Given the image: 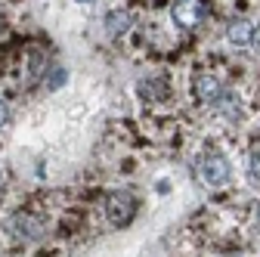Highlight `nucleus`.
I'll return each mask as SVG.
<instances>
[{"label": "nucleus", "instance_id": "10", "mask_svg": "<svg viewBox=\"0 0 260 257\" xmlns=\"http://www.w3.org/2000/svg\"><path fill=\"white\" fill-rule=\"evenodd\" d=\"M7 121H10V109H7L4 100H0V127H7Z\"/></svg>", "mask_w": 260, "mask_h": 257}, {"label": "nucleus", "instance_id": "9", "mask_svg": "<svg viewBox=\"0 0 260 257\" xmlns=\"http://www.w3.org/2000/svg\"><path fill=\"white\" fill-rule=\"evenodd\" d=\"M248 168H251V177H254V183L260 186V146L251 152V162H248Z\"/></svg>", "mask_w": 260, "mask_h": 257}, {"label": "nucleus", "instance_id": "8", "mask_svg": "<svg viewBox=\"0 0 260 257\" xmlns=\"http://www.w3.org/2000/svg\"><path fill=\"white\" fill-rule=\"evenodd\" d=\"M214 106H217V109H220V115H226V118H239V112H242L239 96H236V93H230V90H223V93H220V100H217Z\"/></svg>", "mask_w": 260, "mask_h": 257}, {"label": "nucleus", "instance_id": "2", "mask_svg": "<svg viewBox=\"0 0 260 257\" xmlns=\"http://www.w3.org/2000/svg\"><path fill=\"white\" fill-rule=\"evenodd\" d=\"M106 214L115 227H127L137 214V199L130 196V192H112L109 202H106Z\"/></svg>", "mask_w": 260, "mask_h": 257}, {"label": "nucleus", "instance_id": "1", "mask_svg": "<svg viewBox=\"0 0 260 257\" xmlns=\"http://www.w3.org/2000/svg\"><path fill=\"white\" fill-rule=\"evenodd\" d=\"M171 16H174V22L180 28L192 31V28H199L208 19V4H205V0H177L174 10H171Z\"/></svg>", "mask_w": 260, "mask_h": 257}, {"label": "nucleus", "instance_id": "11", "mask_svg": "<svg viewBox=\"0 0 260 257\" xmlns=\"http://www.w3.org/2000/svg\"><path fill=\"white\" fill-rule=\"evenodd\" d=\"M251 47L260 53V25H254V41H251Z\"/></svg>", "mask_w": 260, "mask_h": 257}, {"label": "nucleus", "instance_id": "6", "mask_svg": "<svg viewBox=\"0 0 260 257\" xmlns=\"http://www.w3.org/2000/svg\"><path fill=\"white\" fill-rule=\"evenodd\" d=\"M226 41H230L233 47H251V41H254V25L248 19H233L230 25H226Z\"/></svg>", "mask_w": 260, "mask_h": 257}, {"label": "nucleus", "instance_id": "4", "mask_svg": "<svg viewBox=\"0 0 260 257\" xmlns=\"http://www.w3.org/2000/svg\"><path fill=\"white\" fill-rule=\"evenodd\" d=\"M192 93H195V100H199V103L214 106L220 100V93H223V81L217 75H199V78L192 81Z\"/></svg>", "mask_w": 260, "mask_h": 257}, {"label": "nucleus", "instance_id": "12", "mask_svg": "<svg viewBox=\"0 0 260 257\" xmlns=\"http://www.w3.org/2000/svg\"><path fill=\"white\" fill-rule=\"evenodd\" d=\"M257 220H260V205H257Z\"/></svg>", "mask_w": 260, "mask_h": 257}, {"label": "nucleus", "instance_id": "5", "mask_svg": "<svg viewBox=\"0 0 260 257\" xmlns=\"http://www.w3.org/2000/svg\"><path fill=\"white\" fill-rule=\"evenodd\" d=\"M13 233L22 242H38V239H44V223L31 214H19V217H13Z\"/></svg>", "mask_w": 260, "mask_h": 257}, {"label": "nucleus", "instance_id": "3", "mask_svg": "<svg viewBox=\"0 0 260 257\" xmlns=\"http://www.w3.org/2000/svg\"><path fill=\"white\" fill-rule=\"evenodd\" d=\"M202 177H205L208 186H226V183H230L233 168H230V162H226V155L208 152V155L202 158Z\"/></svg>", "mask_w": 260, "mask_h": 257}, {"label": "nucleus", "instance_id": "7", "mask_svg": "<svg viewBox=\"0 0 260 257\" xmlns=\"http://www.w3.org/2000/svg\"><path fill=\"white\" fill-rule=\"evenodd\" d=\"M130 25H134V16L124 13V10H115V13H109V16H106V28H109V35H112V38L127 35Z\"/></svg>", "mask_w": 260, "mask_h": 257}]
</instances>
